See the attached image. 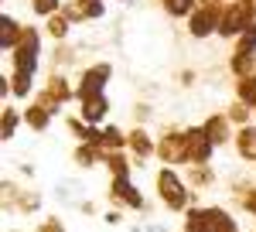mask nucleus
<instances>
[{
	"label": "nucleus",
	"mask_w": 256,
	"mask_h": 232,
	"mask_svg": "<svg viewBox=\"0 0 256 232\" xmlns=\"http://www.w3.org/2000/svg\"><path fill=\"white\" fill-rule=\"evenodd\" d=\"M31 7H34V14H41V18H55L58 0H31Z\"/></svg>",
	"instance_id": "29"
},
{
	"label": "nucleus",
	"mask_w": 256,
	"mask_h": 232,
	"mask_svg": "<svg viewBox=\"0 0 256 232\" xmlns=\"http://www.w3.org/2000/svg\"><path fill=\"white\" fill-rule=\"evenodd\" d=\"M24 123L31 126V130H48V123H52V113L38 106V102H31L28 110H24Z\"/></svg>",
	"instance_id": "19"
},
{
	"label": "nucleus",
	"mask_w": 256,
	"mask_h": 232,
	"mask_svg": "<svg viewBox=\"0 0 256 232\" xmlns=\"http://www.w3.org/2000/svg\"><path fill=\"white\" fill-rule=\"evenodd\" d=\"M72 96H76V92L68 89V82H65L62 76H52V78H48V86H44V89L38 92V106H44L48 113L55 116V113H58V110H62V106H65V102H68Z\"/></svg>",
	"instance_id": "6"
},
{
	"label": "nucleus",
	"mask_w": 256,
	"mask_h": 232,
	"mask_svg": "<svg viewBox=\"0 0 256 232\" xmlns=\"http://www.w3.org/2000/svg\"><path fill=\"white\" fill-rule=\"evenodd\" d=\"M188 184L192 188H212L216 184V171L208 164H192L188 168Z\"/></svg>",
	"instance_id": "17"
},
{
	"label": "nucleus",
	"mask_w": 256,
	"mask_h": 232,
	"mask_svg": "<svg viewBox=\"0 0 256 232\" xmlns=\"http://www.w3.org/2000/svg\"><path fill=\"white\" fill-rule=\"evenodd\" d=\"M20 34H24V28H20L14 18H0V48L7 52V48H18V41H20Z\"/></svg>",
	"instance_id": "15"
},
{
	"label": "nucleus",
	"mask_w": 256,
	"mask_h": 232,
	"mask_svg": "<svg viewBox=\"0 0 256 232\" xmlns=\"http://www.w3.org/2000/svg\"><path fill=\"white\" fill-rule=\"evenodd\" d=\"M192 4H195V0H164L168 14H174V18H181V14H188V10H192Z\"/></svg>",
	"instance_id": "31"
},
{
	"label": "nucleus",
	"mask_w": 256,
	"mask_h": 232,
	"mask_svg": "<svg viewBox=\"0 0 256 232\" xmlns=\"http://www.w3.org/2000/svg\"><path fill=\"white\" fill-rule=\"evenodd\" d=\"M202 126H205V134H208V140H212L216 147L229 144V140H236V136H232V123H229V116H226V113L208 116V120H205Z\"/></svg>",
	"instance_id": "10"
},
{
	"label": "nucleus",
	"mask_w": 256,
	"mask_h": 232,
	"mask_svg": "<svg viewBox=\"0 0 256 232\" xmlns=\"http://www.w3.org/2000/svg\"><path fill=\"white\" fill-rule=\"evenodd\" d=\"M72 160H76L79 168H96V164H106V150H102V147H92V144H79L76 154H72Z\"/></svg>",
	"instance_id": "13"
},
{
	"label": "nucleus",
	"mask_w": 256,
	"mask_h": 232,
	"mask_svg": "<svg viewBox=\"0 0 256 232\" xmlns=\"http://www.w3.org/2000/svg\"><path fill=\"white\" fill-rule=\"evenodd\" d=\"M144 232H171V229H168V226H147Z\"/></svg>",
	"instance_id": "37"
},
{
	"label": "nucleus",
	"mask_w": 256,
	"mask_h": 232,
	"mask_svg": "<svg viewBox=\"0 0 256 232\" xmlns=\"http://www.w3.org/2000/svg\"><path fill=\"white\" fill-rule=\"evenodd\" d=\"M34 232H65V222L55 218V215H48L44 222H38V229H34Z\"/></svg>",
	"instance_id": "32"
},
{
	"label": "nucleus",
	"mask_w": 256,
	"mask_h": 232,
	"mask_svg": "<svg viewBox=\"0 0 256 232\" xmlns=\"http://www.w3.org/2000/svg\"><path fill=\"white\" fill-rule=\"evenodd\" d=\"M126 136H130V144H126V147L134 150V157H137V164H144V160H147L150 154H158V144L150 140V134H147L144 126H137V130H130Z\"/></svg>",
	"instance_id": "11"
},
{
	"label": "nucleus",
	"mask_w": 256,
	"mask_h": 232,
	"mask_svg": "<svg viewBox=\"0 0 256 232\" xmlns=\"http://www.w3.org/2000/svg\"><path fill=\"white\" fill-rule=\"evenodd\" d=\"M110 113V102H106V96H96V99H86L82 102V120L89 123V126H96V123H102V116Z\"/></svg>",
	"instance_id": "16"
},
{
	"label": "nucleus",
	"mask_w": 256,
	"mask_h": 232,
	"mask_svg": "<svg viewBox=\"0 0 256 232\" xmlns=\"http://www.w3.org/2000/svg\"><path fill=\"white\" fill-rule=\"evenodd\" d=\"M79 212L82 215H92V212H96V205H92V202H79Z\"/></svg>",
	"instance_id": "35"
},
{
	"label": "nucleus",
	"mask_w": 256,
	"mask_h": 232,
	"mask_svg": "<svg viewBox=\"0 0 256 232\" xmlns=\"http://www.w3.org/2000/svg\"><path fill=\"white\" fill-rule=\"evenodd\" d=\"M236 96H239V102H246V106H253V110H256V76L239 78Z\"/></svg>",
	"instance_id": "25"
},
{
	"label": "nucleus",
	"mask_w": 256,
	"mask_h": 232,
	"mask_svg": "<svg viewBox=\"0 0 256 232\" xmlns=\"http://www.w3.org/2000/svg\"><path fill=\"white\" fill-rule=\"evenodd\" d=\"M216 24H222L218 4H216V0H205V7L192 14V34H195V38H205V34H212Z\"/></svg>",
	"instance_id": "8"
},
{
	"label": "nucleus",
	"mask_w": 256,
	"mask_h": 232,
	"mask_svg": "<svg viewBox=\"0 0 256 232\" xmlns=\"http://www.w3.org/2000/svg\"><path fill=\"white\" fill-rule=\"evenodd\" d=\"M134 116H137L140 123H144V120H150V106H144V102H137V106H134Z\"/></svg>",
	"instance_id": "34"
},
{
	"label": "nucleus",
	"mask_w": 256,
	"mask_h": 232,
	"mask_svg": "<svg viewBox=\"0 0 256 232\" xmlns=\"http://www.w3.org/2000/svg\"><path fill=\"white\" fill-rule=\"evenodd\" d=\"M184 134H188V144H192V164H208V160H212V150H216V144L208 140L205 126H188Z\"/></svg>",
	"instance_id": "9"
},
{
	"label": "nucleus",
	"mask_w": 256,
	"mask_h": 232,
	"mask_svg": "<svg viewBox=\"0 0 256 232\" xmlns=\"http://www.w3.org/2000/svg\"><path fill=\"white\" fill-rule=\"evenodd\" d=\"M184 232H216L212 229V218H208V208L192 205V208L184 212Z\"/></svg>",
	"instance_id": "14"
},
{
	"label": "nucleus",
	"mask_w": 256,
	"mask_h": 232,
	"mask_svg": "<svg viewBox=\"0 0 256 232\" xmlns=\"http://www.w3.org/2000/svg\"><path fill=\"white\" fill-rule=\"evenodd\" d=\"M79 192H82L79 181H62L58 188H55V194H58L62 202H76V198H79Z\"/></svg>",
	"instance_id": "27"
},
{
	"label": "nucleus",
	"mask_w": 256,
	"mask_h": 232,
	"mask_svg": "<svg viewBox=\"0 0 256 232\" xmlns=\"http://www.w3.org/2000/svg\"><path fill=\"white\" fill-rule=\"evenodd\" d=\"M106 222H110V226H120V222H123V215H120V212H106Z\"/></svg>",
	"instance_id": "36"
},
{
	"label": "nucleus",
	"mask_w": 256,
	"mask_h": 232,
	"mask_svg": "<svg viewBox=\"0 0 256 232\" xmlns=\"http://www.w3.org/2000/svg\"><path fill=\"white\" fill-rule=\"evenodd\" d=\"M236 198H239V205H242L250 215H256V184H250V181H236Z\"/></svg>",
	"instance_id": "22"
},
{
	"label": "nucleus",
	"mask_w": 256,
	"mask_h": 232,
	"mask_svg": "<svg viewBox=\"0 0 256 232\" xmlns=\"http://www.w3.org/2000/svg\"><path fill=\"white\" fill-rule=\"evenodd\" d=\"M253 18H256V4H253V0H236V4H229V10L222 14L218 34H222V38L246 34V31L253 28Z\"/></svg>",
	"instance_id": "2"
},
{
	"label": "nucleus",
	"mask_w": 256,
	"mask_h": 232,
	"mask_svg": "<svg viewBox=\"0 0 256 232\" xmlns=\"http://www.w3.org/2000/svg\"><path fill=\"white\" fill-rule=\"evenodd\" d=\"M236 154L242 157V160H253L256 164V126L250 123V126H242L236 134Z\"/></svg>",
	"instance_id": "12"
},
{
	"label": "nucleus",
	"mask_w": 256,
	"mask_h": 232,
	"mask_svg": "<svg viewBox=\"0 0 256 232\" xmlns=\"http://www.w3.org/2000/svg\"><path fill=\"white\" fill-rule=\"evenodd\" d=\"M110 202H113V205H126V208H134V212H144V208H147L144 194L130 184V178H113V184H110Z\"/></svg>",
	"instance_id": "7"
},
{
	"label": "nucleus",
	"mask_w": 256,
	"mask_h": 232,
	"mask_svg": "<svg viewBox=\"0 0 256 232\" xmlns=\"http://www.w3.org/2000/svg\"><path fill=\"white\" fill-rule=\"evenodd\" d=\"M208 218H212V229L216 232H239V222L226 212V208H218V205L208 208Z\"/></svg>",
	"instance_id": "20"
},
{
	"label": "nucleus",
	"mask_w": 256,
	"mask_h": 232,
	"mask_svg": "<svg viewBox=\"0 0 256 232\" xmlns=\"http://www.w3.org/2000/svg\"><path fill=\"white\" fill-rule=\"evenodd\" d=\"M250 110H253V106H246V102L236 99V102L226 110V116H229V123H236L239 130H242V126H250Z\"/></svg>",
	"instance_id": "26"
},
{
	"label": "nucleus",
	"mask_w": 256,
	"mask_h": 232,
	"mask_svg": "<svg viewBox=\"0 0 256 232\" xmlns=\"http://www.w3.org/2000/svg\"><path fill=\"white\" fill-rule=\"evenodd\" d=\"M158 194L164 202V208H171V212H188L192 208V192L174 174V168H160L158 171Z\"/></svg>",
	"instance_id": "1"
},
{
	"label": "nucleus",
	"mask_w": 256,
	"mask_h": 232,
	"mask_svg": "<svg viewBox=\"0 0 256 232\" xmlns=\"http://www.w3.org/2000/svg\"><path fill=\"white\" fill-rule=\"evenodd\" d=\"M106 168H110V174L113 178H130V160L123 157V150H113V154H106Z\"/></svg>",
	"instance_id": "24"
},
{
	"label": "nucleus",
	"mask_w": 256,
	"mask_h": 232,
	"mask_svg": "<svg viewBox=\"0 0 256 232\" xmlns=\"http://www.w3.org/2000/svg\"><path fill=\"white\" fill-rule=\"evenodd\" d=\"M232 72H236L239 78L253 76V52H250V48H236V55H232Z\"/></svg>",
	"instance_id": "23"
},
{
	"label": "nucleus",
	"mask_w": 256,
	"mask_h": 232,
	"mask_svg": "<svg viewBox=\"0 0 256 232\" xmlns=\"http://www.w3.org/2000/svg\"><path fill=\"white\" fill-rule=\"evenodd\" d=\"M14 96H28L31 92V76H24V72H14Z\"/></svg>",
	"instance_id": "30"
},
{
	"label": "nucleus",
	"mask_w": 256,
	"mask_h": 232,
	"mask_svg": "<svg viewBox=\"0 0 256 232\" xmlns=\"http://www.w3.org/2000/svg\"><path fill=\"white\" fill-rule=\"evenodd\" d=\"M14 232H18V229H14Z\"/></svg>",
	"instance_id": "38"
},
{
	"label": "nucleus",
	"mask_w": 256,
	"mask_h": 232,
	"mask_svg": "<svg viewBox=\"0 0 256 232\" xmlns=\"http://www.w3.org/2000/svg\"><path fill=\"white\" fill-rule=\"evenodd\" d=\"M48 31H52L55 38H65V34H68V18H65V14H55V18H48Z\"/></svg>",
	"instance_id": "28"
},
{
	"label": "nucleus",
	"mask_w": 256,
	"mask_h": 232,
	"mask_svg": "<svg viewBox=\"0 0 256 232\" xmlns=\"http://www.w3.org/2000/svg\"><path fill=\"white\" fill-rule=\"evenodd\" d=\"M18 123H20V113L10 110V106H4V113H0V140H14Z\"/></svg>",
	"instance_id": "21"
},
{
	"label": "nucleus",
	"mask_w": 256,
	"mask_h": 232,
	"mask_svg": "<svg viewBox=\"0 0 256 232\" xmlns=\"http://www.w3.org/2000/svg\"><path fill=\"white\" fill-rule=\"evenodd\" d=\"M130 144V136L123 134L120 126H102V150L106 154H113V150H123Z\"/></svg>",
	"instance_id": "18"
},
{
	"label": "nucleus",
	"mask_w": 256,
	"mask_h": 232,
	"mask_svg": "<svg viewBox=\"0 0 256 232\" xmlns=\"http://www.w3.org/2000/svg\"><path fill=\"white\" fill-rule=\"evenodd\" d=\"M38 52H41V38L38 31L24 28L18 48H14V72H24V76H34L38 72Z\"/></svg>",
	"instance_id": "4"
},
{
	"label": "nucleus",
	"mask_w": 256,
	"mask_h": 232,
	"mask_svg": "<svg viewBox=\"0 0 256 232\" xmlns=\"http://www.w3.org/2000/svg\"><path fill=\"white\" fill-rule=\"evenodd\" d=\"M79 4L86 7L89 18H102V4H99V0H79Z\"/></svg>",
	"instance_id": "33"
},
{
	"label": "nucleus",
	"mask_w": 256,
	"mask_h": 232,
	"mask_svg": "<svg viewBox=\"0 0 256 232\" xmlns=\"http://www.w3.org/2000/svg\"><path fill=\"white\" fill-rule=\"evenodd\" d=\"M110 76H113V65H110V62H99V65H92V68H86V76H82L79 89H76V96H79L82 102H86V99L102 96V89H106Z\"/></svg>",
	"instance_id": "5"
},
{
	"label": "nucleus",
	"mask_w": 256,
	"mask_h": 232,
	"mask_svg": "<svg viewBox=\"0 0 256 232\" xmlns=\"http://www.w3.org/2000/svg\"><path fill=\"white\" fill-rule=\"evenodd\" d=\"M158 157L168 164V168L192 164V144H188V134H184V130H168V134L158 140Z\"/></svg>",
	"instance_id": "3"
}]
</instances>
